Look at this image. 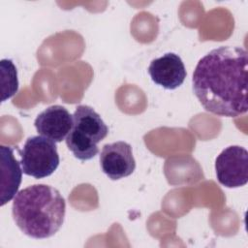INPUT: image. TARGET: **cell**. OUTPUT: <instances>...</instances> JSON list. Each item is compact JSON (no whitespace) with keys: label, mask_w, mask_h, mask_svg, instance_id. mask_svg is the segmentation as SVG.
Instances as JSON below:
<instances>
[{"label":"cell","mask_w":248,"mask_h":248,"mask_svg":"<svg viewBox=\"0 0 248 248\" xmlns=\"http://www.w3.org/2000/svg\"><path fill=\"white\" fill-rule=\"evenodd\" d=\"M247 51L222 46L202 57L193 73V91L206 111L226 117L245 113L247 105Z\"/></svg>","instance_id":"obj_1"},{"label":"cell","mask_w":248,"mask_h":248,"mask_svg":"<svg viewBox=\"0 0 248 248\" xmlns=\"http://www.w3.org/2000/svg\"><path fill=\"white\" fill-rule=\"evenodd\" d=\"M19 153L23 173L37 179L51 175L59 166L55 142L43 136L28 138Z\"/></svg>","instance_id":"obj_4"},{"label":"cell","mask_w":248,"mask_h":248,"mask_svg":"<svg viewBox=\"0 0 248 248\" xmlns=\"http://www.w3.org/2000/svg\"><path fill=\"white\" fill-rule=\"evenodd\" d=\"M103 172L111 180H119L131 175L136 169L132 146L126 141L107 143L100 153Z\"/></svg>","instance_id":"obj_6"},{"label":"cell","mask_w":248,"mask_h":248,"mask_svg":"<svg viewBox=\"0 0 248 248\" xmlns=\"http://www.w3.org/2000/svg\"><path fill=\"white\" fill-rule=\"evenodd\" d=\"M217 180L227 188L244 186L248 181V152L239 145L226 147L215 160Z\"/></svg>","instance_id":"obj_5"},{"label":"cell","mask_w":248,"mask_h":248,"mask_svg":"<svg viewBox=\"0 0 248 248\" xmlns=\"http://www.w3.org/2000/svg\"><path fill=\"white\" fill-rule=\"evenodd\" d=\"M108 134V128L93 108L80 105L73 114V127L66 138V144L76 158L87 161L98 152V143Z\"/></svg>","instance_id":"obj_3"},{"label":"cell","mask_w":248,"mask_h":248,"mask_svg":"<svg viewBox=\"0 0 248 248\" xmlns=\"http://www.w3.org/2000/svg\"><path fill=\"white\" fill-rule=\"evenodd\" d=\"M1 84H2V102L13 97L18 89L17 71L11 59H2L1 63Z\"/></svg>","instance_id":"obj_10"},{"label":"cell","mask_w":248,"mask_h":248,"mask_svg":"<svg viewBox=\"0 0 248 248\" xmlns=\"http://www.w3.org/2000/svg\"><path fill=\"white\" fill-rule=\"evenodd\" d=\"M37 132L54 142L66 140L73 127V115L62 106L54 105L44 109L34 121Z\"/></svg>","instance_id":"obj_8"},{"label":"cell","mask_w":248,"mask_h":248,"mask_svg":"<svg viewBox=\"0 0 248 248\" xmlns=\"http://www.w3.org/2000/svg\"><path fill=\"white\" fill-rule=\"evenodd\" d=\"M148 74L153 82L169 90L179 87L187 75L182 59L173 52L153 59L149 64Z\"/></svg>","instance_id":"obj_7"},{"label":"cell","mask_w":248,"mask_h":248,"mask_svg":"<svg viewBox=\"0 0 248 248\" xmlns=\"http://www.w3.org/2000/svg\"><path fill=\"white\" fill-rule=\"evenodd\" d=\"M66 202L60 192L49 185L34 184L15 196L12 214L17 228L29 237L48 238L62 227Z\"/></svg>","instance_id":"obj_2"},{"label":"cell","mask_w":248,"mask_h":248,"mask_svg":"<svg viewBox=\"0 0 248 248\" xmlns=\"http://www.w3.org/2000/svg\"><path fill=\"white\" fill-rule=\"evenodd\" d=\"M1 205L3 206L17 194L21 183L22 169L14 155V149L11 146L1 145Z\"/></svg>","instance_id":"obj_9"}]
</instances>
